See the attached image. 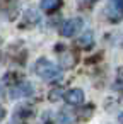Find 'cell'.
Returning a JSON list of instances; mask_svg holds the SVG:
<instances>
[{"label": "cell", "mask_w": 123, "mask_h": 124, "mask_svg": "<svg viewBox=\"0 0 123 124\" xmlns=\"http://www.w3.org/2000/svg\"><path fill=\"white\" fill-rule=\"evenodd\" d=\"M34 71L38 77L48 80V82H57V80H62V70L53 65L50 60L46 58H41L36 61V66H34Z\"/></svg>", "instance_id": "cell-1"}, {"label": "cell", "mask_w": 123, "mask_h": 124, "mask_svg": "<svg viewBox=\"0 0 123 124\" xmlns=\"http://www.w3.org/2000/svg\"><path fill=\"white\" fill-rule=\"evenodd\" d=\"M106 16L111 22H120L123 19V0H108Z\"/></svg>", "instance_id": "cell-2"}, {"label": "cell", "mask_w": 123, "mask_h": 124, "mask_svg": "<svg viewBox=\"0 0 123 124\" xmlns=\"http://www.w3.org/2000/svg\"><path fill=\"white\" fill-rule=\"evenodd\" d=\"M80 27H82V19H68V21H65L63 24H62V27H60V34L62 36H65V38H70V36H74L77 31H80Z\"/></svg>", "instance_id": "cell-3"}, {"label": "cell", "mask_w": 123, "mask_h": 124, "mask_svg": "<svg viewBox=\"0 0 123 124\" xmlns=\"http://www.w3.org/2000/svg\"><path fill=\"white\" fill-rule=\"evenodd\" d=\"M10 99H21V97H28L33 93V85L29 82H21L17 85H14L10 88Z\"/></svg>", "instance_id": "cell-4"}, {"label": "cell", "mask_w": 123, "mask_h": 124, "mask_svg": "<svg viewBox=\"0 0 123 124\" xmlns=\"http://www.w3.org/2000/svg\"><path fill=\"white\" fill-rule=\"evenodd\" d=\"M63 97H65V100H67L68 104H72V105H80V104L84 102V92H82L80 88H70L68 92L63 93Z\"/></svg>", "instance_id": "cell-5"}, {"label": "cell", "mask_w": 123, "mask_h": 124, "mask_svg": "<svg viewBox=\"0 0 123 124\" xmlns=\"http://www.w3.org/2000/svg\"><path fill=\"white\" fill-rule=\"evenodd\" d=\"M62 5V0H41V9L45 12H53Z\"/></svg>", "instance_id": "cell-6"}, {"label": "cell", "mask_w": 123, "mask_h": 124, "mask_svg": "<svg viewBox=\"0 0 123 124\" xmlns=\"http://www.w3.org/2000/svg\"><path fill=\"white\" fill-rule=\"evenodd\" d=\"M92 43H94V41H92V32H91V31H87L84 36L79 38V46H80V48H91Z\"/></svg>", "instance_id": "cell-7"}, {"label": "cell", "mask_w": 123, "mask_h": 124, "mask_svg": "<svg viewBox=\"0 0 123 124\" xmlns=\"http://www.w3.org/2000/svg\"><path fill=\"white\" fill-rule=\"evenodd\" d=\"M60 58H62V65H63L65 68H70V66H74V63H75V56H74L70 51H65V54H62Z\"/></svg>", "instance_id": "cell-8"}, {"label": "cell", "mask_w": 123, "mask_h": 124, "mask_svg": "<svg viewBox=\"0 0 123 124\" xmlns=\"http://www.w3.org/2000/svg\"><path fill=\"white\" fill-rule=\"evenodd\" d=\"M74 122V116L68 110H62L58 114V124H72Z\"/></svg>", "instance_id": "cell-9"}, {"label": "cell", "mask_w": 123, "mask_h": 124, "mask_svg": "<svg viewBox=\"0 0 123 124\" xmlns=\"http://www.w3.org/2000/svg\"><path fill=\"white\" fill-rule=\"evenodd\" d=\"M114 87H116L118 90H123V68H121V70H120V73H118V80H116Z\"/></svg>", "instance_id": "cell-10"}, {"label": "cell", "mask_w": 123, "mask_h": 124, "mask_svg": "<svg viewBox=\"0 0 123 124\" xmlns=\"http://www.w3.org/2000/svg\"><path fill=\"white\" fill-rule=\"evenodd\" d=\"M77 2H79L80 7H89V5H92L96 2V0H77Z\"/></svg>", "instance_id": "cell-11"}, {"label": "cell", "mask_w": 123, "mask_h": 124, "mask_svg": "<svg viewBox=\"0 0 123 124\" xmlns=\"http://www.w3.org/2000/svg\"><path fill=\"white\" fill-rule=\"evenodd\" d=\"M57 99H60V90H53L50 93V100H57Z\"/></svg>", "instance_id": "cell-12"}, {"label": "cell", "mask_w": 123, "mask_h": 124, "mask_svg": "<svg viewBox=\"0 0 123 124\" xmlns=\"http://www.w3.org/2000/svg\"><path fill=\"white\" fill-rule=\"evenodd\" d=\"M4 116H5V110H4V107H0V121L4 119Z\"/></svg>", "instance_id": "cell-13"}, {"label": "cell", "mask_w": 123, "mask_h": 124, "mask_svg": "<svg viewBox=\"0 0 123 124\" xmlns=\"http://www.w3.org/2000/svg\"><path fill=\"white\" fill-rule=\"evenodd\" d=\"M118 121H120V122H121V124H123V112H121V114H120V117H118Z\"/></svg>", "instance_id": "cell-14"}]
</instances>
